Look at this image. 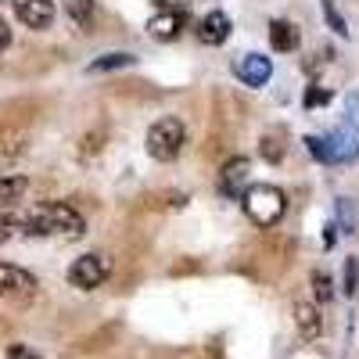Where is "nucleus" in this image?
<instances>
[{"label": "nucleus", "instance_id": "5701e85b", "mask_svg": "<svg viewBox=\"0 0 359 359\" xmlns=\"http://www.w3.org/2000/svg\"><path fill=\"white\" fill-rule=\"evenodd\" d=\"M327 97H331V94H327L323 86H309L302 101H306V108H320V104H327Z\"/></svg>", "mask_w": 359, "mask_h": 359}, {"label": "nucleus", "instance_id": "a878e982", "mask_svg": "<svg viewBox=\"0 0 359 359\" xmlns=\"http://www.w3.org/2000/svg\"><path fill=\"white\" fill-rule=\"evenodd\" d=\"M8 359H40V355H33V352L22 348V345H11V348H8Z\"/></svg>", "mask_w": 359, "mask_h": 359}, {"label": "nucleus", "instance_id": "bb28decb", "mask_svg": "<svg viewBox=\"0 0 359 359\" xmlns=\"http://www.w3.org/2000/svg\"><path fill=\"white\" fill-rule=\"evenodd\" d=\"M11 47V29H8V22L0 18V50H8Z\"/></svg>", "mask_w": 359, "mask_h": 359}, {"label": "nucleus", "instance_id": "f3484780", "mask_svg": "<svg viewBox=\"0 0 359 359\" xmlns=\"http://www.w3.org/2000/svg\"><path fill=\"white\" fill-rule=\"evenodd\" d=\"M62 4L79 29H90V22H94V0H62Z\"/></svg>", "mask_w": 359, "mask_h": 359}, {"label": "nucleus", "instance_id": "1a4fd4ad", "mask_svg": "<svg viewBox=\"0 0 359 359\" xmlns=\"http://www.w3.org/2000/svg\"><path fill=\"white\" fill-rule=\"evenodd\" d=\"M184 29H187V11H180V8H165L162 15H155L151 22H147V33H151L155 40H162V43L176 40Z\"/></svg>", "mask_w": 359, "mask_h": 359}, {"label": "nucleus", "instance_id": "4be33fe9", "mask_svg": "<svg viewBox=\"0 0 359 359\" xmlns=\"http://www.w3.org/2000/svg\"><path fill=\"white\" fill-rule=\"evenodd\" d=\"M306 147H309V155H313L316 162H327V165H331V155H327L323 137H306Z\"/></svg>", "mask_w": 359, "mask_h": 359}, {"label": "nucleus", "instance_id": "412c9836", "mask_svg": "<svg viewBox=\"0 0 359 359\" xmlns=\"http://www.w3.org/2000/svg\"><path fill=\"white\" fill-rule=\"evenodd\" d=\"M18 226H22V223H18L15 216H8L4 208H0V245H8L11 237H15V230H18Z\"/></svg>", "mask_w": 359, "mask_h": 359}, {"label": "nucleus", "instance_id": "6e6552de", "mask_svg": "<svg viewBox=\"0 0 359 359\" xmlns=\"http://www.w3.org/2000/svg\"><path fill=\"white\" fill-rule=\"evenodd\" d=\"M11 8H15L18 22L36 29V33L50 29V22H54V0H11Z\"/></svg>", "mask_w": 359, "mask_h": 359}, {"label": "nucleus", "instance_id": "f8f14e48", "mask_svg": "<svg viewBox=\"0 0 359 359\" xmlns=\"http://www.w3.org/2000/svg\"><path fill=\"white\" fill-rule=\"evenodd\" d=\"M294 327L306 341H316L323 334V316L313 302H294Z\"/></svg>", "mask_w": 359, "mask_h": 359}, {"label": "nucleus", "instance_id": "f257e3e1", "mask_svg": "<svg viewBox=\"0 0 359 359\" xmlns=\"http://www.w3.org/2000/svg\"><path fill=\"white\" fill-rule=\"evenodd\" d=\"M83 226H86L83 216L76 212L72 205H65V201L40 205L33 216H25V219H22V230H25V233H33V237H47V233H72V237H79Z\"/></svg>", "mask_w": 359, "mask_h": 359}, {"label": "nucleus", "instance_id": "9b49d317", "mask_svg": "<svg viewBox=\"0 0 359 359\" xmlns=\"http://www.w3.org/2000/svg\"><path fill=\"white\" fill-rule=\"evenodd\" d=\"M298 43H302V33H298L294 22H287V18H273V22H269V47H273V50L291 54V50H298Z\"/></svg>", "mask_w": 359, "mask_h": 359}, {"label": "nucleus", "instance_id": "393cba45", "mask_svg": "<svg viewBox=\"0 0 359 359\" xmlns=\"http://www.w3.org/2000/svg\"><path fill=\"white\" fill-rule=\"evenodd\" d=\"M345 111H348V130H359V94L345 101Z\"/></svg>", "mask_w": 359, "mask_h": 359}, {"label": "nucleus", "instance_id": "dca6fc26", "mask_svg": "<svg viewBox=\"0 0 359 359\" xmlns=\"http://www.w3.org/2000/svg\"><path fill=\"white\" fill-rule=\"evenodd\" d=\"M133 62H137L133 54L115 50V54H101V57H94V62L86 65V72H90V76H97V72H111V69H130Z\"/></svg>", "mask_w": 359, "mask_h": 359}, {"label": "nucleus", "instance_id": "aec40b11", "mask_svg": "<svg viewBox=\"0 0 359 359\" xmlns=\"http://www.w3.org/2000/svg\"><path fill=\"white\" fill-rule=\"evenodd\" d=\"M313 287H316L320 302H331V298H334V284H331V277H327L323 269H316V273H313Z\"/></svg>", "mask_w": 359, "mask_h": 359}, {"label": "nucleus", "instance_id": "b1692460", "mask_svg": "<svg viewBox=\"0 0 359 359\" xmlns=\"http://www.w3.org/2000/svg\"><path fill=\"white\" fill-rule=\"evenodd\" d=\"M355 280H359V262L348 259L345 262V294H355Z\"/></svg>", "mask_w": 359, "mask_h": 359}, {"label": "nucleus", "instance_id": "0eeeda50", "mask_svg": "<svg viewBox=\"0 0 359 359\" xmlns=\"http://www.w3.org/2000/svg\"><path fill=\"white\" fill-rule=\"evenodd\" d=\"M233 76L245 86H266L269 76H273V62L266 54H241L233 57Z\"/></svg>", "mask_w": 359, "mask_h": 359}, {"label": "nucleus", "instance_id": "6ab92c4d", "mask_svg": "<svg viewBox=\"0 0 359 359\" xmlns=\"http://www.w3.org/2000/svg\"><path fill=\"white\" fill-rule=\"evenodd\" d=\"M323 18H327V25L334 29V36H341V40H348V25H345V18H341V11L331 4V0H323Z\"/></svg>", "mask_w": 359, "mask_h": 359}, {"label": "nucleus", "instance_id": "423d86ee", "mask_svg": "<svg viewBox=\"0 0 359 359\" xmlns=\"http://www.w3.org/2000/svg\"><path fill=\"white\" fill-rule=\"evenodd\" d=\"M248 172H252V162L245 155L226 158L223 169H219V194L223 198H241L248 191Z\"/></svg>", "mask_w": 359, "mask_h": 359}, {"label": "nucleus", "instance_id": "39448f33", "mask_svg": "<svg viewBox=\"0 0 359 359\" xmlns=\"http://www.w3.org/2000/svg\"><path fill=\"white\" fill-rule=\"evenodd\" d=\"M108 277V259H101V255H79L72 266H69V284L72 287H79V291H94L101 280Z\"/></svg>", "mask_w": 359, "mask_h": 359}, {"label": "nucleus", "instance_id": "9d476101", "mask_svg": "<svg viewBox=\"0 0 359 359\" xmlns=\"http://www.w3.org/2000/svg\"><path fill=\"white\" fill-rule=\"evenodd\" d=\"M230 15H223V11H208L201 22H198V40L205 43V47H219V43H226L230 40Z\"/></svg>", "mask_w": 359, "mask_h": 359}, {"label": "nucleus", "instance_id": "2eb2a0df", "mask_svg": "<svg viewBox=\"0 0 359 359\" xmlns=\"http://www.w3.org/2000/svg\"><path fill=\"white\" fill-rule=\"evenodd\" d=\"M25 191H29V180L25 176H0V208H11V205H18L22 198H25Z\"/></svg>", "mask_w": 359, "mask_h": 359}, {"label": "nucleus", "instance_id": "ddd939ff", "mask_svg": "<svg viewBox=\"0 0 359 359\" xmlns=\"http://www.w3.org/2000/svg\"><path fill=\"white\" fill-rule=\"evenodd\" d=\"M323 144H327V155H331V165H334V162H352V158L359 155V144H355L352 130H334V133H327Z\"/></svg>", "mask_w": 359, "mask_h": 359}, {"label": "nucleus", "instance_id": "7ed1b4c3", "mask_svg": "<svg viewBox=\"0 0 359 359\" xmlns=\"http://www.w3.org/2000/svg\"><path fill=\"white\" fill-rule=\"evenodd\" d=\"M144 144H147V155H151L155 162H172L180 151H184L187 130H184V123H180L176 115H162L158 123H151Z\"/></svg>", "mask_w": 359, "mask_h": 359}, {"label": "nucleus", "instance_id": "20e7f679", "mask_svg": "<svg viewBox=\"0 0 359 359\" xmlns=\"http://www.w3.org/2000/svg\"><path fill=\"white\" fill-rule=\"evenodd\" d=\"M36 291V277L22 266L0 262V298H11V302H25Z\"/></svg>", "mask_w": 359, "mask_h": 359}, {"label": "nucleus", "instance_id": "a211bd4d", "mask_svg": "<svg viewBox=\"0 0 359 359\" xmlns=\"http://www.w3.org/2000/svg\"><path fill=\"white\" fill-rule=\"evenodd\" d=\"M25 151V137H11V140H0V169H8L18 155Z\"/></svg>", "mask_w": 359, "mask_h": 359}, {"label": "nucleus", "instance_id": "4468645a", "mask_svg": "<svg viewBox=\"0 0 359 359\" xmlns=\"http://www.w3.org/2000/svg\"><path fill=\"white\" fill-rule=\"evenodd\" d=\"M259 155H262L269 165L284 162V155H287V130H284V126L266 130V133H262V140H259Z\"/></svg>", "mask_w": 359, "mask_h": 359}, {"label": "nucleus", "instance_id": "cd10ccee", "mask_svg": "<svg viewBox=\"0 0 359 359\" xmlns=\"http://www.w3.org/2000/svg\"><path fill=\"white\" fill-rule=\"evenodd\" d=\"M155 4H158L162 11H165V8H180V11H184V8L191 4V0H155Z\"/></svg>", "mask_w": 359, "mask_h": 359}, {"label": "nucleus", "instance_id": "f03ea898", "mask_svg": "<svg viewBox=\"0 0 359 359\" xmlns=\"http://www.w3.org/2000/svg\"><path fill=\"white\" fill-rule=\"evenodd\" d=\"M241 205H245V212L255 226L269 230V226H277V219L284 216V208H287V194L273 184H252L245 194H241Z\"/></svg>", "mask_w": 359, "mask_h": 359}]
</instances>
